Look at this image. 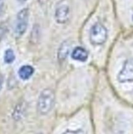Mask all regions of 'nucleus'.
Listing matches in <instances>:
<instances>
[{
	"label": "nucleus",
	"mask_w": 133,
	"mask_h": 134,
	"mask_svg": "<svg viewBox=\"0 0 133 134\" xmlns=\"http://www.w3.org/2000/svg\"><path fill=\"white\" fill-rule=\"evenodd\" d=\"M129 54L122 62L117 73V81L119 84L129 87V94L133 100V39Z\"/></svg>",
	"instance_id": "nucleus-1"
},
{
	"label": "nucleus",
	"mask_w": 133,
	"mask_h": 134,
	"mask_svg": "<svg viewBox=\"0 0 133 134\" xmlns=\"http://www.w3.org/2000/svg\"><path fill=\"white\" fill-rule=\"evenodd\" d=\"M56 96L52 89L46 88L41 92L37 101V109L40 115H46L49 113L55 105Z\"/></svg>",
	"instance_id": "nucleus-2"
},
{
	"label": "nucleus",
	"mask_w": 133,
	"mask_h": 134,
	"mask_svg": "<svg viewBox=\"0 0 133 134\" xmlns=\"http://www.w3.org/2000/svg\"><path fill=\"white\" fill-rule=\"evenodd\" d=\"M108 38V31L105 26L100 22L93 25L90 30L89 39L91 44L94 45L103 44Z\"/></svg>",
	"instance_id": "nucleus-3"
},
{
	"label": "nucleus",
	"mask_w": 133,
	"mask_h": 134,
	"mask_svg": "<svg viewBox=\"0 0 133 134\" xmlns=\"http://www.w3.org/2000/svg\"><path fill=\"white\" fill-rule=\"evenodd\" d=\"M70 5L68 0H61L56 6L55 19L58 24H65L70 18Z\"/></svg>",
	"instance_id": "nucleus-4"
},
{
	"label": "nucleus",
	"mask_w": 133,
	"mask_h": 134,
	"mask_svg": "<svg viewBox=\"0 0 133 134\" xmlns=\"http://www.w3.org/2000/svg\"><path fill=\"white\" fill-rule=\"evenodd\" d=\"M29 17V9H23L18 13L15 26V33L18 36H22L27 28Z\"/></svg>",
	"instance_id": "nucleus-5"
},
{
	"label": "nucleus",
	"mask_w": 133,
	"mask_h": 134,
	"mask_svg": "<svg viewBox=\"0 0 133 134\" xmlns=\"http://www.w3.org/2000/svg\"><path fill=\"white\" fill-rule=\"evenodd\" d=\"M72 58L76 61L84 62L88 59L87 52L83 48L80 47H76L72 52Z\"/></svg>",
	"instance_id": "nucleus-6"
},
{
	"label": "nucleus",
	"mask_w": 133,
	"mask_h": 134,
	"mask_svg": "<svg viewBox=\"0 0 133 134\" xmlns=\"http://www.w3.org/2000/svg\"><path fill=\"white\" fill-rule=\"evenodd\" d=\"M70 42L65 41L60 46L57 52V58L60 62H63L67 58L70 50Z\"/></svg>",
	"instance_id": "nucleus-7"
},
{
	"label": "nucleus",
	"mask_w": 133,
	"mask_h": 134,
	"mask_svg": "<svg viewBox=\"0 0 133 134\" xmlns=\"http://www.w3.org/2000/svg\"><path fill=\"white\" fill-rule=\"evenodd\" d=\"M34 69L32 66L28 65H23L18 70V75L22 80H27L33 75Z\"/></svg>",
	"instance_id": "nucleus-8"
},
{
	"label": "nucleus",
	"mask_w": 133,
	"mask_h": 134,
	"mask_svg": "<svg viewBox=\"0 0 133 134\" xmlns=\"http://www.w3.org/2000/svg\"><path fill=\"white\" fill-rule=\"evenodd\" d=\"M15 60V54L12 49H7L4 54V61L6 64H12Z\"/></svg>",
	"instance_id": "nucleus-9"
},
{
	"label": "nucleus",
	"mask_w": 133,
	"mask_h": 134,
	"mask_svg": "<svg viewBox=\"0 0 133 134\" xmlns=\"http://www.w3.org/2000/svg\"><path fill=\"white\" fill-rule=\"evenodd\" d=\"M61 134H86L83 130L80 129L75 130H68L65 131Z\"/></svg>",
	"instance_id": "nucleus-10"
},
{
	"label": "nucleus",
	"mask_w": 133,
	"mask_h": 134,
	"mask_svg": "<svg viewBox=\"0 0 133 134\" xmlns=\"http://www.w3.org/2000/svg\"><path fill=\"white\" fill-rule=\"evenodd\" d=\"M7 29L6 26L3 24L0 25V41L5 36V35L7 33Z\"/></svg>",
	"instance_id": "nucleus-11"
},
{
	"label": "nucleus",
	"mask_w": 133,
	"mask_h": 134,
	"mask_svg": "<svg viewBox=\"0 0 133 134\" xmlns=\"http://www.w3.org/2000/svg\"><path fill=\"white\" fill-rule=\"evenodd\" d=\"M3 82H4L3 76L0 73V91H1V88H2L3 85Z\"/></svg>",
	"instance_id": "nucleus-12"
},
{
	"label": "nucleus",
	"mask_w": 133,
	"mask_h": 134,
	"mask_svg": "<svg viewBox=\"0 0 133 134\" xmlns=\"http://www.w3.org/2000/svg\"><path fill=\"white\" fill-rule=\"evenodd\" d=\"M3 7V0H0V13H1V11H2Z\"/></svg>",
	"instance_id": "nucleus-13"
},
{
	"label": "nucleus",
	"mask_w": 133,
	"mask_h": 134,
	"mask_svg": "<svg viewBox=\"0 0 133 134\" xmlns=\"http://www.w3.org/2000/svg\"><path fill=\"white\" fill-rule=\"evenodd\" d=\"M47 0H38V1H39V3L40 4H41V5H43V4L45 3L46 2Z\"/></svg>",
	"instance_id": "nucleus-14"
},
{
	"label": "nucleus",
	"mask_w": 133,
	"mask_h": 134,
	"mask_svg": "<svg viewBox=\"0 0 133 134\" xmlns=\"http://www.w3.org/2000/svg\"><path fill=\"white\" fill-rule=\"evenodd\" d=\"M26 1H27V0H18V1H19V2H20V3H22L26 2Z\"/></svg>",
	"instance_id": "nucleus-15"
},
{
	"label": "nucleus",
	"mask_w": 133,
	"mask_h": 134,
	"mask_svg": "<svg viewBox=\"0 0 133 134\" xmlns=\"http://www.w3.org/2000/svg\"><path fill=\"white\" fill-rule=\"evenodd\" d=\"M37 134H43V133H37Z\"/></svg>",
	"instance_id": "nucleus-16"
}]
</instances>
